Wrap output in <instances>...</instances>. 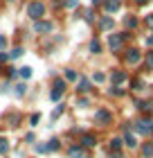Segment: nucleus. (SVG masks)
I'll list each match as a JSON object with an SVG mask.
<instances>
[{
    "label": "nucleus",
    "mask_w": 153,
    "mask_h": 158,
    "mask_svg": "<svg viewBox=\"0 0 153 158\" xmlns=\"http://www.w3.org/2000/svg\"><path fill=\"white\" fill-rule=\"evenodd\" d=\"M128 39V34L124 32V34H111V36H108V48L113 50V52H117V50L122 48V43Z\"/></svg>",
    "instance_id": "nucleus-2"
},
{
    "label": "nucleus",
    "mask_w": 153,
    "mask_h": 158,
    "mask_svg": "<svg viewBox=\"0 0 153 158\" xmlns=\"http://www.w3.org/2000/svg\"><path fill=\"white\" fill-rule=\"evenodd\" d=\"M147 68H149V70H153V52H149V54H147Z\"/></svg>",
    "instance_id": "nucleus-28"
},
{
    "label": "nucleus",
    "mask_w": 153,
    "mask_h": 158,
    "mask_svg": "<svg viewBox=\"0 0 153 158\" xmlns=\"http://www.w3.org/2000/svg\"><path fill=\"white\" fill-rule=\"evenodd\" d=\"M104 0H92V7H97V5H101Z\"/></svg>",
    "instance_id": "nucleus-40"
},
{
    "label": "nucleus",
    "mask_w": 153,
    "mask_h": 158,
    "mask_svg": "<svg viewBox=\"0 0 153 158\" xmlns=\"http://www.w3.org/2000/svg\"><path fill=\"white\" fill-rule=\"evenodd\" d=\"M122 7V2L119 0H104V9L108 11V14H113V11H117Z\"/></svg>",
    "instance_id": "nucleus-8"
},
{
    "label": "nucleus",
    "mask_w": 153,
    "mask_h": 158,
    "mask_svg": "<svg viewBox=\"0 0 153 158\" xmlns=\"http://www.w3.org/2000/svg\"><path fill=\"white\" fill-rule=\"evenodd\" d=\"M0 61H2V63H5V61H9V54L2 52V54H0Z\"/></svg>",
    "instance_id": "nucleus-35"
},
{
    "label": "nucleus",
    "mask_w": 153,
    "mask_h": 158,
    "mask_svg": "<svg viewBox=\"0 0 153 158\" xmlns=\"http://www.w3.org/2000/svg\"><path fill=\"white\" fill-rule=\"evenodd\" d=\"M61 113H63V106L59 104V106H56V109H54V113H52V120H56V118L61 115Z\"/></svg>",
    "instance_id": "nucleus-29"
},
{
    "label": "nucleus",
    "mask_w": 153,
    "mask_h": 158,
    "mask_svg": "<svg viewBox=\"0 0 153 158\" xmlns=\"http://www.w3.org/2000/svg\"><path fill=\"white\" fill-rule=\"evenodd\" d=\"M9 122H11V127H16L18 124V115H9Z\"/></svg>",
    "instance_id": "nucleus-34"
},
{
    "label": "nucleus",
    "mask_w": 153,
    "mask_h": 158,
    "mask_svg": "<svg viewBox=\"0 0 153 158\" xmlns=\"http://www.w3.org/2000/svg\"><path fill=\"white\" fill-rule=\"evenodd\" d=\"M137 109L144 113H153V102H137Z\"/></svg>",
    "instance_id": "nucleus-12"
},
{
    "label": "nucleus",
    "mask_w": 153,
    "mask_h": 158,
    "mask_svg": "<svg viewBox=\"0 0 153 158\" xmlns=\"http://www.w3.org/2000/svg\"><path fill=\"white\" fill-rule=\"evenodd\" d=\"M111 95H117V97H122V95H124V88H117V86H115V88H111Z\"/></svg>",
    "instance_id": "nucleus-30"
},
{
    "label": "nucleus",
    "mask_w": 153,
    "mask_h": 158,
    "mask_svg": "<svg viewBox=\"0 0 153 158\" xmlns=\"http://www.w3.org/2000/svg\"><path fill=\"white\" fill-rule=\"evenodd\" d=\"M90 52H92V54H99V52H101V43H99L97 39L90 41Z\"/></svg>",
    "instance_id": "nucleus-19"
},
{
    "label": "nucleus",
    "mask_w": 153,
    "mask_h": 158,
    "mask_svg": "<svg viewBox=\"0 0 153 158\" xmlns=\"http://www.w3.org/2000/svg\"><path fill=\"white\" fill-rule=\"evenodd\" d=\"M124 145V140L122 138H113L111 140V152H119V147Z\"/></svg>",
    "instance_id": "nucleus-17"
},
{
    "label": "nucleus",
    "mask_w": 153,
    "mask_h": 158,
    "mask_svg": "<svg viewBox=\"0 0 153 158\" xmlns=\"http://www.w3.org/2000/svg\"><path fill=\"white\" fill-rule=\"evenodd\" d=\"M99 27H101V30H113V18L111 16H104V18H101V23H99Z\"/></svg>",
    "instance_id": "nucleus-13"
},
{
    "label": "nucleus",
    "mask_w": 153,
    "mask_h": 158,
    "mask_svg": "<svg viewBox=\"0 0 153 158\" xmlns=\"http://www.w3.org/2000/svg\"><path fill=\"white\" fill-rule=\"evenodd\" d=\"M124 79H126V75H124L122 70H115V73H113V84H122Z\"/></svg>",
    "instance_id": "nucleus-16"
},
{
    "label": "nucleus",
    "mask_w": 153,
    "mask_h": 158,
    "mask_svg": "<svg viewBox=\"0 0 153 158\" xmlns=\"http://www.w3.org/2000/svg\"><path fill=\"white\" fill-rule=\"evenodd\" d=\"M95 145H97V138H95V133H83L81 147H95Z\"/></svg>",
    "instance_id": "nucleus-9"
},
{
    "label": "nucleus",
    "mask_w": 153,
    "mask_h": 158,
    "mask_svg": "<svg viewBox=\"0 0 153 158\" xmlns=\"http://www.w3.org/2000/svg\"><path fill=\"white\" fill-rule=\"evenodd\" d=\"M52 30H54V25L47 23V20H36V25H34V32H38V34H47Z\"/></svg>",
    "instance_id": "nucleus-5"
},
{
    "label": "nucleus",
    "mask_w": 153,
    "mask_h": 158,
    "mask_svg": "<svg viewBox=\"0 0 153 158\" xmlns=\"http://www.w3.org/2000/svg\"><path fill=\"white\" fill-rule=\"evenodd\" d=\"M30 122H32V127H36V124H38V113H34V115H32V120H30Z\"/></svg>",
    "instance_id": "nucleus-33"
},
{
    "label": "nucleus",
    "mask_w": 153,
    "mask_h": 158,
    "mask_svg": "<svg viewBox=\"0 0 153 158\" xmlns=\"http://www.w3.org/2000/svg\"><path fill=\"white\" fill-rule=\"evenodd\" d=\"M43 14H45V5H43V2H38V0H36V2H30V7H27V16H30V18L41 20Z\"/></svg>",
    "instance_id": "nucleus-1"
},
{
    "label": "nucleus",
    "mask_w": 153,
    "mask_h": 158,
    "mask_svg": "<svg viewBox=\"0 0 153 158\" xmlns=\"http://www.w3.org/2000/svg\"><path fill=\"white\" fill-rule=\"evenodd\" d=\"M77 106H79V109H86V106H88V99H86V97L77 99Z\"/></svg>",
    "instance_id": "nucleus-31"
},
{
    "label": "nucleus",
    "mask_w": 153,
    "mask_h": 158,
    "mask_svg": "<svg viewBox=\"0 0 153 158\" xmlns=\"http://www.w3.org/2000/svg\"><path fill=\"white\" fill-rule=\"evenodd\" d=\"M124 59H126V63H131V66H135V63H140V50H135V48H133V50H128Z\"/></svg>",
    "instance_id": "nucleus-6"
},
{
    "label": "nucleus",
    "mask_w": 153,
    "mask_h": 158,
    "mask_svg": "<svg viewBox=\"0 0 153 158\" xmlns=\"http://www.w3.org/2000/svg\"><path fill=\"white\" fill-rule=\"evenodd\" d=\"M36 154H47V145H36Z\"/></svg>",
    "instance_id": "nucleus-27"
},
{
    "label": "nucleus",
    "mask_w": 153,
    "mask_h": 158,
    "mask_svg": "<svg viewBox=\"0 0 153 158\" xmlns=\"http://www.w3.org/2000/svg\"><path fill=\"white\" fill-rule=\"evenodd\" d=\"M25 93H27V86L25 84H16V86H14V95H16V97H23Z\"/></svg>",
    "instance_id": "nucleus-14"
},
{
    "label": "nucleus",
    "mask_w": 153,
    "mask_h": 158,
    "mask_svg": "<svg viewBox=\"0 0 153 158\" xmlns=\"http://www.w3.org/2000/svg\"><path fill=\"white\" fill-rule=\"evenodd\" d=\"M95 122H97V124H111V122H113V115H111L106 109H99L97 113H95Z\"/></svg>",
    "instance_id": "nucleus-4"
},
{
    "label": "nucleus",
    "mask_w": 153,
    "mask_h": 158,
    "mask_svg": "<svg viewBox=\"0 0 153 158\" xmlns=\"http://www.w3.org/2000/svg\"><path fill=\"white\" fill-rule=\"evenodd\" d=\"M68 154H70V158H83V147H70L68 149Z\"/></svg>",
    "instance_id": "nucleus-10"
},
{
    "label": "nucleus",
    "mask_w": 153,
    "mask_h": 158,
    "mask_svg": "<svg viewBox=\"0 0 153 158\" xmlns=\"http://www.w3.org/2000/svg\"><path fill=\"white\" fill-rule=\"evenodd\" d=\"M124 145L131 147V149H135V147H137V138H135L133 133H131V129H126V131H124Z\"/></svg>",
    "instance_id": "nucleus-7"
},
{
    "label": "nucleus",
    "mask_w": 153,
    "mask_h": 158,
    "mask_svg": "<svg viewBox=\"0 0 153 158\" xmlns=\"http://www.w3.org/2000/svg\"><path fill=\"white\" fill-rule=\"evenodd\" d=\"M111 158H119V152H111Z\"/></svg>",
    "instance_id": "nucleus-39"
},
{
    "label": "nucleus",
    "mask_w": 153,
    "mask_h": 158,
    "mask_svg": "<svg viewBox=\"0 0 153 158\" xmlns=\"http://www.w3.org/2000/svg\"><path fill=\"white\" fill-rule=\"evenodd\" d=\"M18 77H23V79H30V77H32V68H30V66H25V68H18Z\"/></svg>",
    "instance_id": "nucleus-15"
},
{
    "label": "nucleus",
    "mask_w": 153,
    "mask_h": 158,
    "mask_svg": "<svg viewBox=\"0 0 153 158\" xmlns=\"http://www.w3.org/2000/svg\"><path fill=\"white\" fill-rule=\"evenodd\" d=\"M7 152H9V142L5 138H0V154H7Z\"/></svg>",
    "instance_id": "nucleus-23"
},
{
    "label": "nucleus",
    "mask_w": 153,
    "mask_h": 158,
    "mask_svg": "<svg viewBox=\"0 0 153 158\" xmlns=\"http://www.w3.org/2000/svg\"><path fill=\"white\" fill-rule=\"evenodd\" d=\"M54 88H56V90H65V79H56V81H54Z\"/></svg>",
    "instance_id": "nucleus-25"
},
{
    "label": "nucleus",
    "mask_w": 153,
    "mask_h": 158,
    "mask_svg": "<svg viewBox=\"0 0 153 158\" xmlns=\"http://www.w3.org/2000/svg\"><path fill=\"white\" fill-rule=\"evenodd\" d=\"M147 45H153V34H151V36H147Z\"/></svg>",
    "instance_id": "nucleus-38"
},
{
    "label": "nucleus",
    "mask_w": 153,
    "mask_h": 158,
    "mask_svg": "<svg viewBox=\"0 0 153 158\" xmlns=\"http://www.w3.org/2000/svg\"><path fill=\"white\" fill-rule=\"evenodd\" d=\"M65 7H70V9H74V7H79V0H65Z\"/></svg>",
    "instance_id": "nucleus-32"
},
{
    "label": "nucleus",
    "mask_w": 153,
    "mask_h": 158,
    "mask_svg": "<svg viewBox=\"0 0 153 158\" xmlns=\"http://www.w3.org/2000/svg\"><path fill=\"white\" fill-rule=\"evenodd\" d=\"M124 25H126V27H131V30H135V27H137V18H133V16H128L126 20H124Z\"/></svg>",
    "instance_id": "nucleus-20"
},
{
    "label": "nucleus",
    "mask_w": 153,
    "mask_h": 158,
    "mask_svg": "<svg viewBox=\"0 0 153 158\" xmlns=\"http://www.w3.org/2000/svg\"><path fill=\"white\" fill-rule=\"evenodd\" d=\"M147 25H149V27H153V14H151V16H147Z\"/></svg>",
    "instance_id": "nucleus-36"
},
{
    "label": "nucleus",
    "mask_w": 153,
    "mask_h": 158,
    "mask_svg": "<svg viewBox=\"0 0 153 158\" xmlns=\"http://www.w3.org/2000/svg\"><path fill=\"white\" fill-rule=\"evenodd\" d=\"M104 79H106V75H104V73H95V77H92V81H97V84H101V81H104Z\"/></svg>",
    "instance_id": "nucleus-26"
},
{
    "label": "nucleus",
    "mask_w": 153,
    "mask_h": 158,
    "mask_svg": "<svg viewBox=\"0 0 153 158\" xmlns=\"http://www.w3.org/2000/svg\"><path fill=\"white\" fill-rule=\"evenodd\" d=\"M77 90H79V93H88V90H90V79H79Z\"/></svg>",
    "instance_id": "nucleus-11"
},
{
    "label": "nucleus",
    "mask_w": 153,
    "mask_h": 158,
    "mask_svg": "<svg viewBox=\"0 0 153 158\" xmlns=\"http://www.w3.org/2000/svg\"><path fill=\"white\" fill-rule=\"evenodd\" d=\"M23 52H25V50H23V48H14V50H11V52H9V59H18V56H20V54H23Z\"/></svg>",
    "instance_id": "nucleus-21"
},
{
    "label": "nucleus",
    "mask_w": 153,
    "mask_h": 158,
    "mask_svg": "<svg viewBox=\"0 0 153 158\" xmlns=\"http://www.w3.org/2000/svg\"><path fill=\"white\" fill-rule=\"evenodd\" d=\"M142 156L144 158H151L153 156V145H151V142H147V145L142 147Z\"/></svg>",
    "instance_id": "nucleus-18"
},
{
    "label": "nucleus",
    "mask_w": 153,
    "mask_h": 158,
    "mask_svg": "<svg viewBox=\"0 0 153 158\" xmlns=\"http://www.w3.org/2000/svg\"><path fill=\"white\" fill-rule=\"evenodd\" d=\"M135 131L137 133H142V135H151L153 133V120H140V122H135Z\"/></svg>",
    "instance_id": "nucleus-3"
},
{
    "label": "nucleus",
    "mask_w": 153,
    "mask_h": 158,
    "mask_svg": "<svg viewBox=\"0 0 153 158\" xmlns=\"http://www.w3.org/2000/svg\"><path fill=\"white\" fill-rule=\"evenodd\" d=\"M5 45H7V39H5V36H0V48H5Z\"/></svg>",
    "instance_id": "nucleus-37"
},
{
    "label": "nucleus",
    "mask_w": 153,
    "mask_h": 158,
    "mask_svg": "<svg viewBox=\"0 0 153 158\" xmlns=\"http://www.w3.org/2000/svg\"><path fill=\"white\" fill-rule=\"evenodd\" d=\"M56 149H59V140L52 138V140H50V145H47V152H56Z\"/></svg>",
    "instance_id": "nucleus-24"
},
{
    "label": "nucleus",
    "mask_w": 153,
    "mask_h": 158,
    "mask_svg": "<svg viewBox=\"0 0 153 158\" xmlns=\"http://www.w3.org/2000/svg\"><path fill=\"white\" fill-rule=\"evenodd\" d=\"M65 81H77V73L74 70H65Z\"/></svg>",
    "instance_id": "nucleus-22"
},
{
    "label": "nucleus",
    "mask_w": 153,
    "mask_h": 158,
    "mask_svg": "<svg viewBox=\"0 0 153 158\" xmlns=\"http://www.w3.org/2000/svg\"><path fill=\"white\" fill-rule=\"evenodd\" d=\"M135 2H137V5H144V2H149V0H135Z\"/></svg>",
    "instance_id": "nucleus-41"
}]
</instances>
